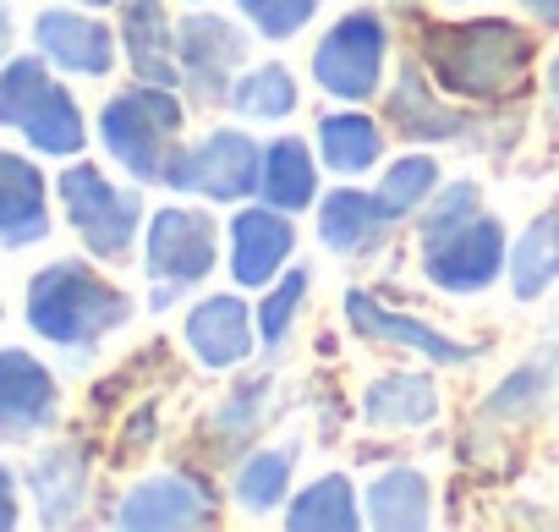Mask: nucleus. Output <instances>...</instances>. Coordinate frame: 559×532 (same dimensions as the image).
Listing matches in <instances>:
<instances>
[{
	"instance_id": "obj_11",
	"label": "nucleus",
	"mask_w": 559,
	"mask_h": 532,
	"mask_svg": "<svg viewBox=\"0 0 559 532\" xmlns=\"http://www.w3.org/2000/svg\"><path fill=\"white\" fill-rule=\"evenodd\" d=\"M214 516H219V488H214V477L198 472V466L148 472V477H138V483L116 499V510H110V521L127 527V532H181V527H203V521H214Z\"/></svg>"
},
{
	"instance_id": "obj_9",
	"label": "nucleus",
	"mask_w": 559,
	"mask_h": 532,
	"mask_svg": "<svg viewBox=\"0 0 559 532\" xmlns=\"http://www.w3.org/2000/svg\"><path fill=\"white\" fill-rule=\"evenodd\" d=\"M258 170H263V143H252L241 127H209L198 143H181L170 154L159 187L209 203H247L258 198Z\"/></svg>"
},
{
	"instance_id": "obj_31",
	"label": "nucleus",
	"mask_w": 559,
	"mask_h": 532,
	"mask_svg": "<svg viewBox=\"0 0 559 532\" xmlns=\"http://www.w3.org/2000/svg\"><path fill=\"white\" fill-rule=\"evenodd\" d=\"M308 297H313V270H308V263H286L280 281H269L258 292V314L252 319H258V346L269 357H280V352H286V341L297 335Z\"/></svg>"
},
{
	"instance_id": "obj_19",
	"label": "nucleus",
	"mask_w": 559,
	"mask_h": 532,
	"mask_svg": "<svg viewBox=\"0 0 559 532\" xmlns=\"http://www.w3.org/2000/svg\"><path fill=\"white\" fill-rule=\"evenodd\" d=\"M390 230H395L390 209L379 203V192H368L357 181H341L335 192L319 198V241L335 258H368L390 241Z\"/></svg>"
},
{
	"instance_id": "obj_4",
	"label": "nucleus",
	"mask_w": 559,
	"mask_h": 532,
	"mask_svg": "<svg viewBox=\"0 0 559 532\" xmlns=\"http://www.w3.org/2000/svg\"><path fill=\"white\" fill-rule=\"evenodd\" d=\"M181 132H187V99H181V88L132 83V88L110 94L105 110H99V143H105V154L138 187H159L165 181V165L181 149Z\"/></svg>"
},
{
	"instance_id": "obj_3",
	"label": "nucleus",
	"mask_w": 559,
	"mask_h": 532,
	"mask_svg": "<svg viewBox=\"0 0 559 532\" xmlns=\"http://www.w3.org/2000/svg\"><path fill=\"white\" fill-rule=\"evenodd\" d=\"M28 330L72 357H88L94 346H105L116 330L132 324V297L105 281L88 258H56L28 281Z\"/></svg>"
},
{
	"instance_id": "obj_5",
	"label": "nucleus",
	"mask_w": 559,
	"mask_h": 532,
	"mask_svg": "<svg viewBox=\"0 0 559 532\" xmlns=\"http://www.w3.org/2000/svg\"><path fill=\"white\" fill-rule=\"evenodd\" d=\"M0 127L23 132L28 149L50 159H78L88 143V121L45 56H17L0 67Z\"/></svg>"
},
{
	"instance_id": "obj_18",
	"label": "nucleus",
	"mask_w": 559,
	"mask_h": 532,
	"mask_svg": "<svg viewBox=\"0 0 559 532\" xmlns=\"http://www.w3.org/2000/svg\"><path fill=\"white\" fill-rule=\"evenodd\" d=\"M23 483H28L45 527H78L88 510V488H94V450L83 439L50 445L28 461Z\"/></svg>"
},
{
	"instance_id": "obj_37",
	"label": "nucleus",
	"mask_w": 559,
	"mask_h": 532,
	"mask_svg": "<svg viewBox=\"0 0 559 532\" xmlns=\"http://www.w3.org/2000/svg\"><path fill=\"white\" fill-rule=\"evenodd\" d=\"M532 28H559V0H515Z\"/></svg>"
},
{
	"instance_id": "obj_8",
	"label": "nucleus",
	"mask_w": 559,
	"mask_h": 532,
	"mask_svg": "<svg viewBox=\"0 0 559 532\" xmlns=\"http://www.w3.org/2000/svg\"><path fill=\"white\" fill-rule=\"evenodd\" d=\"M176 67H181V99L192 110H219L230 105L236 78L252 67V28L247 17H219V12H187L176 23Z\"/></svg>"
},
{
	"instance_id": "obj_25",
	"label": "nucleus",
	"mask_w": 559,
	"mask_h": 532,
	"mask_svg": "<svg viewBox=\"0 0 559 532\" xmlns=\"http://www.w3.org/2000/svg\"><path fill=\"white\" fill-rule=\"evenodd\" d=\"M313 149L324 159V170H335L341 181H357L368 170L384 165V121H373L368 110H324L313 127Z\"/></svg>"
},
{
	"instance_id": "obj_35",
	"label": "nucleus",
	"mask_w": 559,
	"mask_h": 532,
	"mask_svg": "<svg viewBox=\"0 0 559 532\" xmlns=\"http://www.w3.org/2000/svg\"><path fill=\"white\" fill-rule=\"evenodd\" d=\"M154 434H159V412H154V406H138V412H132V423L121 428V445H116V456H121V461L143 456V450L154 445Z\"/></svg>"
},
{
	"instance_id": "obj_29",
	"label": "nucleus",
	"mask_w": 559,
	"mask_h": 532,
	"mask_svg": "<svg viewBox=\"0 0 559 532\" xmlns=\"http://www.w3.org/2000/svg\"><path fill=\"white\" fill-rule=\"evenodd\" d=\"M286 527L292 532H357L362 521V494L346 472H319L286 499Z\"/></svg>"
},
{
	"instance_id": "obj_43",
	"label": "nucleus",
	"mask_w": 559,
	"mask_h": 532,
	"mask_svg": "<svg viewBox=\"0 0 559 532\" xmlns=\"http://www.w3.org/2000/svg\"><path fill=\"white\" fill-rule=\"evenodd\" d=\"M192 7H203V0H192Z\"/></svg>"
},
{
	"instance_id": "obj_34",
	"label": "nucleus",
	"mask_w": 559,
	"mask_h": 532,
	"mask_svg": "<svg viewBox=\"0 0 559 532\" xmlns=\"http://www.w3.org/2000/svg\"><path fill=\"white\" fill-rule=\"evenodd\" d=\"M247 28L269 45H286V39H302V28L319 17V0H236Z\"/></svg>"
},
{
	"instance_id": "obj_33",
	"label": "nucleus",
	"mask_w": 559,
	"mask_h": 532,
	"mask_svg": "<svg viewBox=\"0 0 559 532\" xmlns=\"http://www.w3.org/2000/svg\"><path fill=\"white\" fill-rule=\"evenodd\" d=\"M439 181H444V170H439V159L433 154H401V159H390L384 170H379V203L390 209V220L395 225H406V220H417L423 209H428V198L439 192Z\"/></svg>"
},
{
	"instance_id": "obj_24",
	"label": "nucleus",
	"mask_w": 559,
	"mask_h": 532,
	"mask_svg": "<svg viewBox=\"0 0 559 532\" xmlns=\"http://www.w3.org/2000/svg\"><path fill=\"white\" fill-rule=\"evenodd\" d=\"M319 149L302 143L297 132H280L263 143V170H258V198L274 203V209H286V214H302V209H319Z\"/></svg>"
},
{
	"instance_id": "obj_14",
	"label": "nucleus",
	"mask_w": 559,
	"mask_h": 532,
	"mask_svg": "<svg viewBox=\"0 0 559 532\" xmlns=\"http://www.w3.org/2000/svg\"><path fill=\"white\" fill-rule=\"evenodd\" d=\"M297 252V220L274 203H241L225 225V263H230V281L247 292H263L269 281H280V270L292 263Z\"/></svg>"
},
{
	"instance_id": "obj_38",
	"label": "nucleus",
	"mask_w": 559,
	"mask_h": 532,
	"mask_svg": "<svg viewBox=\"0 0 559 532\" xmlns=\"http://www.w3.org/2000/svg\"><path fill=\"white\" fill-rule=\"evenodd\" d=\"M543 99H548V116H554V127H559V50H554L548 67H543Z\"/></svg>"
},
{
	"instance_id": "obj_20",
	"label": "nucleus",
	"mask_w": 559,
	"mask_h": 532,
	"mask_svg": "<svg viewBox=\"0 0 559 532\" xmlns=\"http://www.w3.org/2000/svg\"><path fill=\"white\" fill-rule=\"evenodd\" d=\"M127 67L138 83H159V88H181V67H176V23L165 12V0H121L116 17Z\"/></svg>"
},
{
	"instance_id": "obj_15",
	"label": "nucleus",
	"mask_w": 559,
	"mask_h": 532,
	"mask_svg": "<svg viewBox=\"0 0 559 532\" xmlns=\"http://www.w3.org/2000/svg\"><path fill=\"white\" fill-rule=\"evenodd\" d=\"M61 423V385L56 374L23 352V346H0V439H39Z\"/></svg>"
},
{
	"instance_id": "obj_2",
	"label": "nucleus",
	"mask_w": 559,
	"mask_h": 532,
	"mask_svg": "<svg viewBox=\"0 0 559 532\" xmlns=\"http://www.w3.org/2000/svg\"><path fill=\"white\" fill-rule=\"evenodd\" d=\"M417 56L450 99L499 110L521 99L537 45L510 17H461V23H423Z\"/></svg>"
},
{
	"instance_id": "obj_28",
	"label": "nucleus",
	"mask_w": 559,
	"mask_h": 532,
	"mask_svg": "<svg viewBox=\"0 0 559 532\" xmlns=\"http://www.w3.org/2000/svg\"><path fill=\"white\" fill-rule=\"evenodd\" d=\"M269 412H274V374H247V379H236L225 395H219V406L209 412V423H203V439L219 450V456H247L252 450V439L269 428Z\"/></svg>"
},
{
	"instance_id": "obj_16",
	"label": "nucleus",
	"mask_w": 559,
	"mask_h": 532,
	"mask_svg": "<svg viewBox=\"0 0 559 532\" xmlns=\"http://www.w3.org/2000/svg\"><path fill=\"white\" fill-rule=\"evenodd\" d=\"M34 45L50 67H61L72 78H110L121 34L110 23H99L88 7H50L34 17Z\"/></svg>"
},
{
	"instance_id": "obj_27",
	"label": "nucleus",
	"mask_w": 559,
	"mask_h": 532,
	"mask_svg": "<svg viewBox=\"0 0 559 532\" xmlns=\"http://www.w3.org/2000/svg\"><path fill=\"white\" fill-rule=\"evenodd\" d=\"M297 477V445H252L247 456L230 461V499L241 516L263 521L274 510H286Z\"/></svg>"
},
{
	"instance_id": "obj_1",
	"label": "nucleus",
	"mask_w": 559,
	"mask_h": 532,
	"mask_svg": "<svg viewBox=\"0 0 559 532\" xmlns=\"http://www.w3.org/2000/svg\"><path fill=\"white\" fill-rule=\"evenodd\" d=\"M417 263L423 281L444 297H483L493 281H504L510 230L493 209H483V187L472 176L439 181L417 214Z\"/></svg>"
},
{
	"instance_id": "obj_21",
	"label": "nucleus",
	"mask_w": 559,
	"mask_h": 532,
	"mask_svg": "<svg viewBox=\"0 0 559 532\" xmlns=\"http://www.w3.org/2000/svg\"><path fill=\"white\" fill-rule=\"evenodd\" d=\"M50 236V181L28 154L0 149V241L39 247Z\"/></svg>"
},
{
	"instance_id": "obj_22",
	"label": "nucleus",
	"mask_w": 559,
	"mask_h": 532,
	"mask_svg": "<svg viewBox=\"0 0 559 532\" xmlns=\"http://www.w3.org/2000/svg\"><path fill=\"white\" fill-rule=\"evenodd\" d=\"M362 521L379 532H423L433 527V483L412 461H390L362 488Z\"/></svg>"
},
{
	"instance_id": "obj_42",
	"label": "nucleus",
	"mask_w": 559,
	"mask_h": 532,
	"mask_svg": "<svg viewBox=\"0 0 559 532\" xmlns=\"http://www.w3.org/2000/svg\"><path fill=\"white\" fill-rule=\"evenodd\" d=\"M0 319H7V308H0Z\"/></svg>"
},
{
	"instance_id": "obj_30",
	"label": "nucleus",
	"mask_w": 559,
	"mask_h": 532,
	"mask_svg": "<svg viewBox=\"0 0 559 532\" xmlns=\"http://www.w3.org/2000/svg\"><path fill=\"white\" fill-rule=\"evenodd\" d=\"M297 105H302V83H297V72H292L286 61H258V67H247V72L236 78V88H230V110H236L241 121H263V127L292 121Z\"/></svg>"
},
{
	"instance_id": "obj_12",
	"label": "nucleus",
	"mask_w": 559,
	"mask_h": 532,
	"mask_svg": "<svg viewBox=\"0 0 559 532\" xmlns=\"http://www.w3.org/2000/svg\"><path fill=\"white\" fill-rule=\"evenodd\" d=\"M341 314H346L352 335H362V341H373V346L412 352V357H423L428 368H466V363L477 357L472 341H455L450 330H439V324H428V319H417V314H406V308H390V303H379V297L362 292V286H352V292L341 297Z\"/></svg>"
},
{
	"instance_id": "obj_32",
	"label": "nucleus",
	"mask_w": 559,
	"mask_h": 532,
	"mask_svg": "<svg viewBox=\"0 0 559 532\" xmlns=\"http://www.w3.org/2000/svg\"><path fill=\"white\" fill-rule=\"evenodd\" d=\"M554 379H559V352H554V346H543L537 357H526L521 368H510V374H504V385L483 401V417H493V423H515V417L543 412V401H548Z\"/></svg>"
},
{
	"instance_id": "obj_10",
	"label": "nucleus",
	"mask_w": 559,
	"mask_h": 532,
	"mask_svg": "<svg viewBox=\"0 0 559 532\" xmlns=\"http://www.w3.org/2000/svg\"><path fill=\"white\" fill-rule=\"evenodd\" d=\"M219 225L209 209L198 203H170L159 214H148V230H143V270L154 286H176V292H192L214 275L219 263Z\"/></svg>"
},
{
	"instance_id": "obj_6",
	"label": "nucleus",
	"mask_w": 559,
	"mask_h": 532,
	"mask_svg": "<svg viewBox=\"0 0 559 532\" xmlns=\"http://www.w3.org/2000/svg\"><path fill=\"white\" fill-rule=\"evenodd\" d=\"M313 88L330 94L335 105H368L384 94V72H390V23L373 7H357L346 17H335L319 45H313Z\"/></svg>"
},
{
	"instance_id": "obj_39",
	"label": "nucleus",
	"mask_w": 559,
	"mask_h": 532,
	"mask_svg": "<svg viewBox=\"0 0 559 532\" xmlns=\"http://www.w3.org/2000/svg\"><path fill=\"white\" fill-rule=\"evenodd\" d=\"M7 50H12V12L0 7V56H7Z\"/></svg>"
},
{
	"instance_id": "obj_36",
	"label": "nucleus",
	"mask_w": 559,
	"mask_h": 532,
	"mask_svg": "<svg viewBox=\"0 0 559 532\" xmlns=\"http://www.w3.org/2000/svg\"><path fill=\"white\" fill-rule=\"evenodd\" d=\"M23 521V499H17V472L0 461V532H12Z\"/></svg>"
},
{
	"instance_id": "obj_40",
	"label": "nucleus",
	"mask_w": 559,
	"mask_h": 532,
	"mask_svg": "<svg viewBox=\"0 0 559 532\" xmlns=\"http://www.w3.org/2000/svg\"><path fill=\"white\" fill-rule=\"evenodd\" d=\"M78 7H88V12H105V7H121V0H78Z\"/></svg>"
},
{
	"instance_id": "obj_13",
	"label": "nucleus",
	"mask_w": 559,
	"mask_h": 532,
	"mask_svg": "<svg viewBox=\"0 0 559 532\" xmlns=\"http://www.w3.org/2000/svg\"><path fill=\"white\" fill-rule=\"evenodd\" d=\"M384 127L401 132L406 143H461V138H477V110H461L444 94H433V72L417 56V61H401L395 83L384 88Z\"/></svg>"
},
{
	"instance_id": "obj_23",
	"label": "nucleus",
	"mask_w": 559,
	"mask_h": 532,
	"mask_svg": "<svg viewBox=\"0 0 559 532\" xmlns=\"http://www.w3.org/2000/svg\"><path fill=\"white\" fill-rule=\"evenodd\" d=\"M439 379L433 374H412V368H395V374H379L368 390H362V423L379 428V434H412V428H428L439 423Z\"/></svg>"
},
{
	"instance_id": "obj_7",
	"label": "nucleus",
	"mask_w": 559,
	"mask_h": 532,
	"mask_svg": "<svg viewBox=\"0 0 559 532\" xmlns=\"http://www.w3.org/2000/svg\"><path fill=\"white\" fill-rule=\"evenodd\" d=\"M61 209L72 220V230L83 236L88 258L99 263H121L132 258V247L143 241V192L138 187H116L94 159H67V170L56 176Z\"/></svg>"
},
{
	"instance_id": "obj_26",
	"label": "nucleus",
	"mask_w": 559,
	"mask_h": 532,
	"mask_svg": "<svg viewBox=\"0 0 559 532\" xmlns=\"http://www.w3.org/2000/svg\"><path fill=\"white\" fill-rule=\"evenodd\" d=\"M504 281L515 303H543L559 286V203L537 209L521 236H510V263H504Z\"/></svg>"
},
{
	"instance_id": "obj_41",
	"label": "nucleus",
	"mask_w": 559,
	"mask_h": 532,
	"mask_svg": "<svg viewBox=\"0 0 559 532\" xmlns=\"http://www.w3.org/2000/svg\"><path fill=\"white\" fill-rule=\"evenodd\" d=\"M444 7H466V0H444Z\"/></svg>"
},
{
	"instance_id": "obj_17",
	"label": "nucleus",
	"mask_w": 559,
	"mask_h": 532,
	"mask_svg": "<svg viewBox=\"0 0 559 532\" xmlns=\"http://www.w3.org/2000/svg\"><path fill=\"white\" fill-rule=\"evenodd\" d=\"M181 335H187V352H192L209 374H230V368H241V363L252 357V346H258V319H252L247 297H236V292H209V297L192 303Z\"/></svg>"
}]
</instances>
